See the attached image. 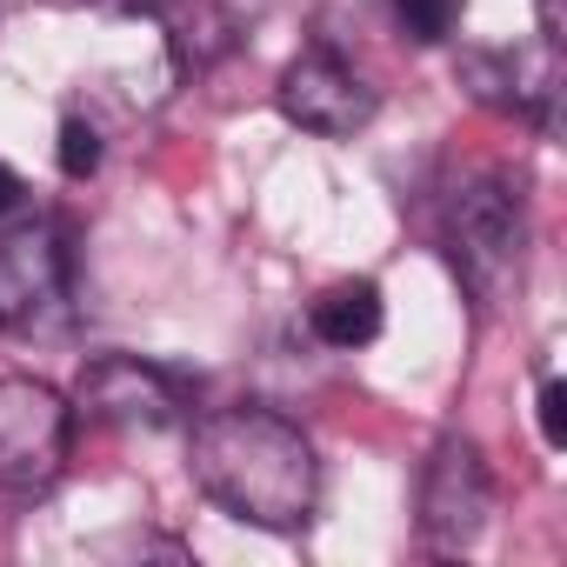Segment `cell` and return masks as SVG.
Masks as SVG:
<instances>
[{"label": "cell", "mask_w": 567, "mask_h": 567, "mask_svg": "<svg viewBox=\"0 0 567 567\" xmlns=\"http://www.w3.org/2000/svg\"><path fill=\"white\" fill-rule=\"evenodd\" d=\"M194 481L247 527L295 534L321 501V461L308 434L274 408H214L194 427Z\"/></svg>", "instance_id": "6da1fadb"}, {"label": "cell", "mask_w": 567, "mask_h": 567, "mask_svg": "<svg viewBox=\"0 0 567 567\" xmlns=\"http://www.w3.org/2000/svg\"><path fill=\"white\" fill-rule=\"evenodd\" d=\"M520 247H527V214H520V187L507 174H474L454 187L447 200V254L461 267V280L494 308L507 301V288L520 280Z\"/></svg>", "instance_id": "7a4b0ae2"}, {"label": "cell", "mask_w": 567, "mask_h": 567, "mask_svg": "<svg viewBox=\"0 0 567 567\" xmlns=\"http://www.w3.org/2000/svg\"><path fill=\"white\" fill-rule=\"evenodd\" d=\"M74 447V408L34 374H0V487L8 494H48L68 474Z\"/></svg>", "instance_id": "3957f363"}, {"label": "cell", "mask_w": 567, "mask_h": 567, "mask_svg": "<svg viewBox=\"0 0 567 567\" xmlns=\"http://www.w3.org/2000/svg\"><path fill=\"white\" fill-rule=\"evenodd\" d=\"M74 408L101 427H141V434H161V427H181L187 414V394L167 368L141 361V354H101L81 388H74Z\"/></svg>", "instance_id": "277c9868"}, {"label": "cell", "mask_w": 567, "mask_h": 567, "mask_svg": "<svg viewBox=\"0 0 567 567\" xmlns=\"http://www.w3.org/2000/svg\"><path fill=\"white\" fill-rule=\"evenodd\" d=\"M487 514H494V474H487L481 447L461 441V434L441 441L434 461H427V474H421V534L441 554H461V547H474V534L487 527Z\"/></svg>", "instance_id": "5b68a950"}, {"label": "cell", "mask_w": 567, "mask_h": 567, "mask_svg": "<svg viewBox=\"0 0 567 567\" xmlns=\"http://www.w3.org/2000/svg\"><path fill=\"white\" fill-rule=\"evenodd\" d=\"M274 101H280V114H288L295 127L328 134V141L361 134V127L374 121V87H368L348 61H334L328 48H308V54H295L288 68H280Z\"/></svg>", "instance_id": "8992f818"}, {"label": "cell", "mask_w": 567, "mask_h": 567, "mask_svg": "<svg viewBox=\"0 0 567 567\" xmlns=\"http://www.w3.org/2000/svg\"><path fill=\"white\" fill-rule=\"evenodd\" d=\"M68 295V240L54 220L0 234V328H28Z\"/></svg>", "instance_id": "52a82bcc"}, {"label": "cell", "mask_w": 567, "mask_h": 567, "mask_svg": "<svg viewBox=\"0 0 567 567\" xmlns=\"http://www.w3.org/2000/svg\"><path fill=\"white\" fill-rule=\"evenodd\" d=\"M381 321H388V308H381V288H374V280H341V288H328V295L315 301V315H308L315 341H321V348H341V354L368 348V341L381 334Z\"/></svg>", "instance_id": "ba28073f"}, {"label": "cell", "mask_w": 567, "mask_h": 567, "mask_svg": "<svg viewBox=\"0 0 567 567\" xmlns=\"http://www.w3.org/2000/svg\"><path fill=\"white\" fill-rule=\"evenodd\" d=\"M394 21H401L408 41L441 48V41L461 28V0H394Z\"/></svg>", "instance_id": "9c48e42d"}, {"label": "cell", "mask_w": 567, "mask_h": 567, "mask_svg": "<svg viewBox=\"0 0 567 567\" xmlns=\"http://www.w3.org/2000/svg\"><path fill=\"white\" fill-rule=\"evenodd\" d=\"M94 167H101V134H94V121L68 114V121H61V174H68V181H87Z\"/></svg>", "instance_id": "30bf717a"}, {"label": "cell", "mask_w": 567, "mask_h": 567, "mask_svg": "<svg viewBox=\"0 0 567 567\" xmlns=\"http://www.w3.org/2000/svg\"><path fill=\"white\" fill-rule=\"evenodd\" d=\"M534 414H540V441L560 454L567 447V388L554 374H540V394H534Z\"/></svg>", "instance_id": "8fae6325"}, {"label": "cell", "mask_w": 567, "mask_h": 567, "mask_svg": "<svg viewBox=\"0 0 567 567\" xmlns=\"http://www.w3.org/2000/svg\"><path fill=\"white\" fill-rule=\"evenodd\" d=\"M21 194H28V187H21V174L0 161V214H14V207H21Z\"/></svg>", "instance_id": "7c38bea8"}, {"label": "cell", "mask_w": 567, "mask_h": 567, "mask_svg": "<svg viewBox=\"0 0 567 567\" xmlns=\"http://www.w3.org/2000/svg\"><path fill=\"white\" fill-rule=\"evenodd\" d=\"M534 14H540V41H560V0H534Z\"/></svg>", "instance_id": "4fadbf2b"}, {"label": "cell", "mask_w": 567, "mask_h": 567, "mask_svg": "<svg viewBox=\"0 0 567 567\" xmlns=\"http://www.w3.org/2000/svg\"><path fill=\"white\" fill-rule=\"evenodd\" d=\"M94 8H107V14H141V8H154V0H94Z\"/></svg>", "instance_id": "5bb4252c"}]
</instances>
